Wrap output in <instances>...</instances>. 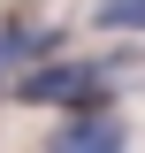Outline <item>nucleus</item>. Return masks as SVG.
<instances>
[{"mask_svg":"<svg viewBox=\"0 0 145 153\" xmlns=\"http://www.w3.org/2000/svg\"><path fill=\"white\" fill-rule=\"evenodd\" d=\"M8 100L16 107H61V115H99L107 107V69L99 61H69V54H46L31 69L8 76Z\"/></svg>","mask_w":145,"mask_h":153,"instance_id":"1","label":"nucleus"},{"mask_svg":"<svg viewBox=\"0 0 145 153\" xmlns=\"http://www.w3.org/2000/svg\"><path fill=\"white\" fill-rule=\"evenodd\" d=\"M61 54V31L54 23H31V16H0V76H16L31 69V61Z\"/></svg>","mask_w":145,"mask_h":153,"instance_id":"2","label":"nucleus"},{"mask_svg":"<svg viewBox=\"0 0 145 153\" xmlns=\"http://www.w3.org/2000/svg\"><path fill=\"white\" fill-rule=\"evenodd\" d=\"M46 153H130V138H122V123L99 107V115H69V123L46 138Z\"/></svg>","mask_w":145,"mask_h":153,"instance_id":"3","label":"nucleus"},{"mask_svg":"<svg viewBox=\"0 0 145 153\" xmlns=\"http://www.w3.org/2000/svg\"><path fill=\"white\" fill-rule=\"evenodd\" d=\"M92 23H99V31H145V0H99Z\"/></svg>","mask_w":145,"mask_h":153,"instance_id":"4","label":"nucleus"},{"mask_svg":"<svg viewBox=\"0 0 145 153\" xmlns=\"http://www.w3.org/2000/svg\"><path fill=\"white\" fill-rule=\"evenodd\" d=\"M0 92H8V76H0Z\"/></svg>","mask_w":145,"mask_h":153,"instance_id":"5","label":"nucleus"}]
</instances>
